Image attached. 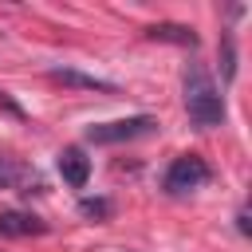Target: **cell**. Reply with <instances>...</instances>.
<instances>
[{
    "instance_id": "2",
    "label": "cell",
    "mask_w": 252,
    "mask_h": 252,
    "mask_svg": "<svg viewBox=\"0 0 252 252\" xmlns=\"http://www.w3.org/2000/svg\"><path fill=\"white\" fill-rule=\"evenodd\" d=\"M158 130V118L150 114H130V118H114V122H94L87 126V142L94 146H118V142H134Z\"/></svg>"
},
{
    "instance_id": "9",
    "label": "cell",
    "mask_w": 252,
    "mask_h": 252,
    "mask_svg": "<svg viewBox=\"0 0 252 252\" xmlns=\"http://www.w3.org/2000/svg\"><path fill=\"white\" fill-rule=\"evenodd\" d=\"M20 181H35L24 165H16V161H8V158H0V189H12V185H20ZM39 185V181H35Z\"/></svg>"
},
{
    "instance_id": "6",
    "label": "cell",
    "mask_w": 252,
    "mask_h": 252,
    "mask_svg": "<svg viewBox=\"0 0 252 252\" xmlns=\"http://www.w3.org/2000/svg\"><path fill=\"white\" fill-rule=\"evenodd\" d=\"M47 79H55V83H63V87H79V91H102V94H114V91H118L114 83H106V79H98V75H83V71H75V67H51Z\"/></svg>"
},
{
    "instance_id": "8",
    "label": "cell",
    "mask_w": 252,
    "mask_h": 252,
    "mask_svg": "<svg viewBox=\"0 0 252 252\" xmlns=\"http://www.w3.org/2000/svg\"><path fill=\"white\" fill-rule=\"evenodd\" d=\"M220 75H224V83L236 79V43H232V32L220 35Z\"/></svg>"
},
{
    "instance_id": "11",
    "label": "cell",
    "mask_w": 252,
    "mask_h": 252,
    "mask_svg": "<svg viewBox=\"0 0 252 252\" xmlns=\"http://www.w3.org/2000/svg\"><path fill=\"white\" fill-rule=\"evenodd\" d=\"M236 228H240V232H244V236H248V232H252V224H248V213H244V209H240V213H236Z\"/></svg>"
},
{
    "instance_id": "1",
    "label": "cell",
    "mask_w": 252,
    "mask_h": 252,
    "mask_svg": "<svg viewBox=\"0 0 252 252\" xmlns=\"http://www.w3.org/2000/svg\"><path fill=\"white\" fill-rule=\"evenodd\" d=\"M185 110H189V122L201 126V130H213V126L224 122V98H220L213 75L201 63L185 67Z\"/></svg>"
},
{
    "instance_id": "3",
    "label": "cell",
    "mask_w": 252,
    "mask_h": 252,
    "mask_svg": "<svg viewBox=\"0 0 252 252\" xmlns=\"http://www.w3.org/2000/svg\"><path fill=\"white\" fill-rule=\"evenodd\" d=\"M209 177H213V169H209V161H205L201 154H181V158L169 161V169H165V177H161V189L173 193V197H181V193L205 185Z\"/></svg>"
},
{
    "instance_id": "10",
    "label": "cell",
    "mask_w": 252,
    "mask_h": 252,
    "mask_svg": "<svg viewBox=\"0 0 252 252\" xmlns=\"http://www.w3.org/2000/svg\"><path fill=\"white\" fill-rule=\"evenodd\" d=\"M79 213H87V217H98V220H102V217H110V213H114V205H110L106 197H83V201H79Z\"/></svg>"
},
{
    "instance_id": "7",
    "label": "cell",
    "mask_w": 252,
    "mask_h": 252,
    "mask_svg": "<svg viewBox=\"0 0 252 252\" xmlns=\"http://www.w3.org/2000/svg\"><path fill=\"white\" fill-rule=\"evenodd\" d=\"M146 39L177 43V47H197V32L185 28V24H154V28H146Z\"/></svg>"
},
{
    "instance_id": "5",
    "label": "cell",
    "mask_w": 252,
    "mask_h": 252,
    "mask_svg": "<svg viewBox=\"0 0 252 252\" xmlns=\"http://www.w3.org/2000/svg\"><path fill=\"white\" fill-rule=\"evenodd\" d=\"M47 232V220H39L35 213H24V209H8L0 213V236H43Z\"/></svg>"
},
{
    "instance_id": "4",
    "label": "cell",
    "mask_w": 252,
    "mask_h": 252,
    "mask_svg": "<svg viewBox=\"0 0 252 252\" xmlns=\"http://www.w3.org/2000/svg\"><path fill=\"white\" fill-rule=\"evenodd\" d=\"M59 177L71 185V189H83L87 185V177H91V158L79 150V146H67V150H59Z\"/></svg>"
}]
</instances>
